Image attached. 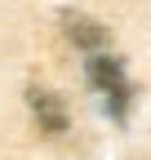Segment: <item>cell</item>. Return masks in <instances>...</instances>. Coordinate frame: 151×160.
I'll list each match as a JSON object with an SVG mask.
<instances>
[{
    "label": "cell",
    "instance_id": "obj_1",
    "mask_svg": "<svg viewBox=\"0 0 151 160\" xmlns=\"http://www.w3.org/2000/svg\"><path fill=\"white\" fill-rule=\"evenodd\" d=\"M85 76H89V85L102 93L107 116H111V120H124V116H129V98H134V89H129V80H124L120 58H111V53H93L89 62H85Z\"/></svg>",
    "mask_w": 151,
    "mask_h": 160
},
{
    "label": "cell",
    "instance_id": "obj_2",
    "mask_svg": "<svg viewBox=\"0 0 151 160\" xmlns=\"http://www.w3.org/2000/svg\"><path fill=\"white\" fill-rule=\"evenodd\" d=\"M27 102H31L36 125H40L45 133H62V129H67V107H62V98H58V93H49V89H31V93H27Z\"/></svg>",
    "mask_w": 151,
    "mask_h": 160
},
{
    "label": "cell",
    "instance_id": "obj_3",
    "mask_svg": "<svg viewBox=\"0 0 151 160\" xmlns=\"http://www.w3.org/2000/svg\"><path fill=\"white\" fill-rule=\"evenodd\" d=\"M62 31H67V40H71V45H80V49H102L107 45V31L98 27V22H93V18H85V13H62Z\"/></svg>",
    "mask_w": 151,
    "mask_h": 160
}]
</instances>
